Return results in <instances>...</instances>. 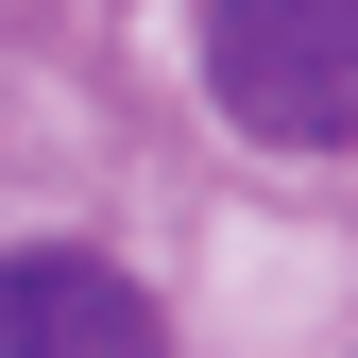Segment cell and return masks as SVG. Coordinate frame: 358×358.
Masks as SVG:
<instances>
[{"instance_id": "obj_2", "label": "cell", "mask_w": 358, "mask_h": 358, "mask_svg": "<svg viewBox=\"0 0 358 358\" xmlns=\"http://www.w3.org/2000/svg\"><path fill=\"white\" fill-rule=\"evenodd\" d=\"M0 358H171V341H154V307H137L120 256L17 239V256H0Z\"/></svg>"}, {"instance_id": "obj_1", "label": "cell", "mask_w": 358, "mask_h": 358, "mask_svg": "<svg viewBox=\"0 0 358 358\" xmlns=\"http://www.w3.org/2000/svg\"><path fill=\"white\" fill-rule=\"evenodd\" d=\"M205 103L273 154H358V0H205Z\"/></svg>"}]
</instances>
